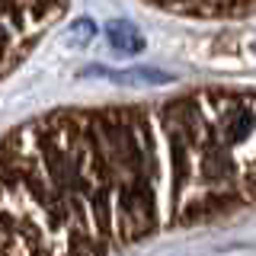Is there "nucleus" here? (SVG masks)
<instances>
[{
  "label": "nucleus",
  "mask_w": 256,
  "mask_h": 256,
  "mask_svg": "<svg viewBox=\"0 0 256 256\" xmlns=\"http://www.w3.org/2000/svg\"><path fill=\"white\" fill-rule=\"evenodd\" d=\"M256 208V90L61 109L0 141V253H102Z\"/></svg>",
  "instance_id": "1"
},
{
  "label": "nucleus",
  "mask_w": 256,
  "mask_h": 256,
  "mask_svg": "<svg viewBox=\"0 0 256 256\" xmlns=\"http://www.w3.org/2000/svg\"><path fill=\"white\" fill-rule=\"evenodd\" d=\"M64 10L68 0H0V80L29 58Z\"/></svg>",
  "instance_id": "2"
},
{
  "label": "nucleus",
  "mask_w": 256,
  "mask_h": 256,
  "mask_svg": "<svg viewBox=\"0 0 256 256\" xmlns=\"http://www.w3.org/2000/svg\"><path fill=\"white\" fill-rule=\"evenodd\" d=\"M148 6L189 20H244L256 16V0H144Z\"/></svg>",
  "instance_id": "3"
}]
</instances>
